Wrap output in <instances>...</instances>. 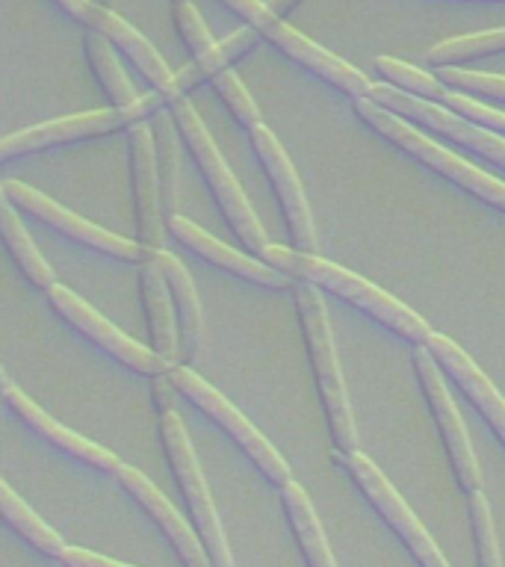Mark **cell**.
<instances>
[{
  "instance_id": "ffe728a7",
  "label": "cell",
  "mask_w": 505,
  "mask_h": 567,
  "mask_svg": "<svg viewBox=\"0 0 505 567\" xmlns=\"http://www.w3.org/2000/svg\"><path fill=\"white\" fill-rule=\"evenodd\" d=\"M3 396H7L9 405L16 408L18 414H21V420H27V425H33L35 432L44 434V437H48L51 443H56L60 450L71 452V455H78L80 461H86V464H92V467H97V470L118 473V467H122V458H118L115 452L104 450V446H97L95 441H89V437H83V434L71 432L69 425H62L60 420H53V416L48 414L44 408L35 405L33 399L27 396V393H21L16 384L3 388Z\"/></svg>"
},
{
  "instance_id": "6da1fadb",
  "label": "cell",
  "mask_w": 505,
  "mask_h": 567,
  "mask_svg": "<svg viewBox=\"0 0 505 567\" xmlns=\"http://www.w3.org/2000/svg\"><path fill=\"white\" fill-rule=\"evenodd\" d=\"M260 260L272 266V269H278L281 275H287V278H292V281L310 284L317 290L334 292L337 299L349 301L352 308L363 310L367 317H372L379 326H384L388 331L402 337L405 343L425 346L429 337L434 334L432 328L425 326L423 319L416 317L411 308H405L402 301H396L393 296L379 290L375 284L363 281L361 275L331 264V260H322L317 255H301L296 248L284 246H266Z\"/></svg>"
},
{
  "instance_id": "484cf974",
  "label": "cell",
  "mask_w": 505,
  "mask_h": 567,
  "mask_svg": "<svg viewBox=\"0 0 505 567\" xmlns=\"http://www.w3.org/2000/svg\"><path fill=\"white\" fill-rule=\"evenodd\" d=\"M0 237L7 239L9 251L16 255L18 266L30 275V281H33L35 287H42V290H51L53 284H56L53 269L48 266V260L39 255V248H35L33 239L27 237L24 225H21V219H18L16 207H12V202H9L3 184H0Z\"/></svg>"
},
{
  "instance_id": "7a4b0ae2",
  "label": "cell",
  "mask_w": 505,
  "mask_h": 567,
  "mask_svg": "<svg viewBox=\"0 0 505 567\" xmlns=\"http://www.w3.org/2000/svg\"><path fill=\"white\" fill-rule=\"evenodd\" d=\"M292 296H296V308H299L310 370H313L319 399H322V408H326L331 443H334L337 452L354 455L358 452V432H354V416L352 405H349V393H346L343 372H340V361H337L334 337H331V328H328L326 305L319 299L317 287H310V284H296Z\"/></svg>"
},
{
  "instance_id": "b9f144b4",
  "label": "cell",
  "mask_w": 505,
  "mask_h": 567,
  "mask_svg": "<svg viewBox=\"0 0 505 567\" xmlns=\"http://www.w3.org/2000/svg\"><path fill=\"white\" fill-rule=\"evenodd\" d=\"M470 3H476V0H470ZM482 3H505V0H482Z\"/></svg>"
},
{
  "instance_id": "603a6c76",
  "label": "cell",
  "mask_w": 505,
  "mask_h": 567,
  "mask_svg": "<svg viewBox=\"0 0 505 567\" xmlns=\"http://www.w3.org/2000/svg\"><path fill=\"white\" fill-rule=\"evenodd\" d=\"M257 44H260V35L251 30V27H243L234 35H228L225 42H216L210 51L204 53V56H195L184 71H177L175 74V95L186 97L193 89L204 86V83H213V80L230 71L234 62H239L243 56L255 51Z\"/></svg>"
},
{
  "instance_id": "e0dca14e",
  "label": "cell",
  "mask_w": 505,
  "mask_h": 567,
  "mask_svg": "<svg viewBox=\"0 0 505 567\" xmlns=\"http://www.w3.org/2000/svg\"><path fill=\"white\" fill-rule=\"evenodd\" d=\"M168 230H172V237L181 239L189 251L202 255L204 260H210L213 266H219V269H225V272L257 284V287H266V290H292V287H296L292 278L281 275L278 269L264 264V260H257V257L239 255V251H234V248H228L216 237H210L207 230H202L195 221L184 219V216L168 219Z\"/></svg>"
},
{
  "instance_id": "836d02e7",
  "label": "cell",
  "mask_w": 505,
  "mask_h": 567,
  "mask_svg": "<svg viewBox=\"0 0 505 567\" xmlns=\"http://www.w3.org/2000/svg\"><path fill=\"white\" fill-rule=\"evenodd\" d=\"M441 106L458 115V118H467L470 124L485 127V131L496 133V136H503L505 140V113H499V110H494V106L478 104V101H473V97L461 95V92H450V89L443 92Z\"/></svg>"
},
{
  "instance_id": "f35d334b",
  "label": "cell",
  "mask_w": 505,
  "mask_h": 567,
  "mask_svg": "<svg viewBox=\"0 0 505 567\" xmlns=\"http://www.w3.org/2000/svg\"><path fill=\"white\" fill-rule=\"evenodd\" d=\"M299 3H301V0H266V7H269V12L281 18V21L287 16H290L292 9L299 7Z\"/></svg>"
},
{
  "instance_id": "d590c367",
  "label": "cell",
  "mask_w": 505,
  "mask_h": 567,
  "mask_svg": "<svg viewBox=\"0 0 505 567\" xmlns=\"http://www.w3.org/2000/svg\"><path fill=\"white\" fill-rule=\"evenodd\" d=\"M60 558L69 567H131L122 565V561H115V558H106L101 556V553H89V549L80 547H65L60 553Z\"/></svg>"
},
{
  "instance_id": "60d3db41",
  "label": "cell",
  "mask_w": 505,
  "mask_h": 567,
  "mask_svg": "<svg viewBox=\"0 0 505 567\" xmlns=\"http://www.w3.org/2000/svg\"><path fill=\"white\" fill-rule=\"evenodd\" d=\"M92 3H95V7H101V9L113 7V0H92Z\"/></svg>"
},
{
  "instance_id": "277c9868",
  "label": "cell",
  "mask_w": 505,
  "mask_h": 567,
  "mask_svg": "<svg viewBox=\"0 0 505 567\" xmlns=\"http://www.w3.org/2000/svg\"><path fill=\"white\" fill-rule=\"evenodd\" d=\"M168 106H172V118H175L177 131H181L184 142L193 151L195 163L202 168V175L207 177V184H210L213 195H216V202H219L221 213H225V219L234 228V234L246 243L251 255L264 257L266 246H269L264 228H260V221H257L246 193L239 189L237 177L230 175L228 163L221 159L216 142H213V136L207 133L198 113H195V106L189 104V97H177Z\"/></svg>"
},
{
  "instance_id": "d6986e66",
  "label": "cell",
  "mask_w": 505,
  "mask_h": 567,
  "mask_svg": "<svg viewBox=\"0 0 505 567\" xmlns=\"http://www.w3.org/2000/svg\"><path fill=\"white\" fill-rule=\"evenodd\" d=\"M89 30H95V33L104 35L106 42L115 44V48H122V51L133 60V65L154 83V89H157L159 95L166 97V104L177 101L175 74L168 71L166 60L159 56L157 48H154L136 27L127 24L122 16H115L113 9L97 7L92 21H89Z\"/></svg>"
},
{
  "instance_id": "1f68e13d",
  "label": "cell",
  "mask_w": 505,
  "mask_h": 567,
  "mask_svg": "<svg viewBox=\"0 0 505 567\" xmlns=\"http://www.w3.org/2000/svg\"><path fill=\"white\" fill-rule=\"evenodd\" d=\"M437 80L443 89L461 92V95L473 97V101H491V104H505V78L494 74H478V71H461V69H441Z\"/></svg>"
},
{
  "instance_id": "ab89813d",
  "label": "cell",
  "mask_w": 505,
  "mask_h": 567,
  "mask_svg": "<svg viewBox=\"0 0 505 567\" xmlns=\"http://www.w3.org/2000/svg\"><path fill=\"white\" fill-rule=\"evenodd\" d=\"M9 384H12V381H9L7 370H3V367H0V388H9Z\"/></svg>"
},
{
  "instance_id": "f546056e",
  "label": "cell",
  "mask_w": 505,
  "mask_h": 567,
  "mask_svg": "<svg viewBox=\"0 0 505 567\" xmlns=\"http://www.w3.org/2000/svg\"><path fill=\"white\" fill-rule=\"evenodd\" d=\"M375 71L388 80L384 86L396 89L402 95L429 101V104H441L443 92H446L441 80H434L432 74H425V71L408 65V62L390 60V56H379V60H375Z\"/></svg>"
},
{
  "instance_id": "7402d4cb",
  "label": "cell",
  "mask_w": 505,
  "mask_h": 567,
  "mask_svg": "<svg viewBox=\"0 0 505 567\" xmlns=\"http://www.w3.org/2000/svg\"><path fill=\"white\" fill-rule=\"evenodd\" d=\"M142 299L148 310L151 340H154V352L175 367L177 361V317L172 290H168L166 275L157 260V251L145 248V260H142Z\"/></svg>"
},
{
  "instance_id": "83f0119b",
  "label": "cell",
  "mask_w": 505,
  "mask_h": 567,
  "mask_svg": "<svg viewBox=\"0 0 505 567\" xmlns=\"http://www.w3.org/2000/svg\"><path fill=\"white\" fill-rule=\"evenodd\" d=\"M499 53H505V30H491V33L461 35V39H446V42L434 44L432 51L425 53V62L437 71L461 69L467 62L499 56Z\"/></svg>"
},
{
  "instance_id": "74e56055",
  "label": "cell",
  "mask_w": 505,
  "mask_h": 567,
  "mask_svg": "<svg viewBox=\"0 0 505 567\" xmlns=\"http://www.w3.org/2000/svg\"><path fill=\"white\" fill-rule=\"evenodd\" d=\"M65 12H69L71 18H78V21H83V24H89L92 21V16H95V3L92 0H56Z\"/></svg>"
},
{
  "instance_id": "2e32d148",
  "label": "cell",
  "mask_w": 505,
  "mask_h": 567,
  "mask_svg": "<svg viewBox=\"0 0 505 567\" xmlns=\"http://www.w3.org/2000/svg\"><path fill=\"white\" fill-rule=\"evenodd\" d=\"M425 349H429V354H432L434 363H437V370L446 372V375L458 384V390L467 396L470 405L476 408V414L494 429V434L505 446V399L499 396V390L491 384V379L478 370L476 363L470 361V354L464 352L458 343H452L446 337L432 334L429 337V343H425Z\"/></svg>"
},
{
  "instance_id": "5bb4252c",
  "label": "cell",
  "mask_w": 505,
  "mask_h": 567,
  "mask_svg": "<svg viewBox=\"0 0 505 567\" xmlns=\"http://www.w3.org/2000/svg\"><path fill=\"white\" fill-rule=\"evenodd\" d=\"M3 189H7L9 202L18 204V207H24L27 213H33L35 219L48 221L62 234H69V237L80 239V243H86L92 248H101L106 255H115L118 260H136L142 264L145 260V248L140 243H133L127 237H118L113 230L97 228L92 221L80 219L78 213H71L69 207H62L53 198H48L44 193L33 189V186L21 184V181H3Z\"/></svg>"
},
{
  "instance_id": "d6a6232c",
  "label": "cell",
  "mask_w": 505,
  "mask_h": 567,
  "mask_svg": "<svg viewBox=\"0 0 505 567\" xmlns=\"http://www.w3.org/2000/svg\"><path fill=\"white\" fill-rule=\"evenodd\" d=\"M213 89H216V95L225 101L230 115H234L246 131H255L257 124H260V110H257V104L246 92V86L239 83L237 74H234V71H225V74H219V78L213 80Z\"/></svg>"
},
{
  "instance_id": "5b68a950",
  "label": "cell",
  "mask_w": 505,
  "mask_h": 567,
  "mask_svg": "<svg viewBox=\"0 0 505 567\" xmlns=\"http://www.w3.org/2000/svg\"><path fill=\"white\" fill-rule=\"evenodd\" d=\"M221 3L230 12H237L260 39L272 42L284 56H290L296 65H301L308 74L319 78L331 89H337L340 95L352 97V101H361V97L370 95L372 83L363 78L361 71H354L349 62H343L334 53H328L326 48H319L301 33H296L290 24H284L281 18L269 12L264 0H221Z\"/></svg>"
},
{
  "instance_id": "44dd1931",
  "label": "cell",
  "mask_w": 505,
  "mask_h": 567,
  "mask_svg": "<svg viewBox=\"0 0 505 567\" xmlns=\"http://www.w3.org/2000/svg\"><path fill=\"white\" fill-rule=\"evenodd\" d=\"M157 260L163 266V275H166L168 290H172V301H175L177 358H184L189 363L198 358L204 343V319L198 290H195L193 275L186 272V266L181 264V257H175L166 248H159Z\"/></svg>"
},
{
  "instance_id": "30bf717a",
  "label": "cell",
  "mask_w": 505,
  "mask_h": 567,
  "mask_svg": "<svg viewBox=\"0 0 505 567\" xmlns=\"http://www.w3.org/2000/svg\"><path fill=\"white\" fill-rule=\"evenodd\" d=\"M367 101H372V104L381 106V110H388V113L399 115V118H408L411 124L434 133V136H441V140L458 142L461 148L487 159L491 166L505 168L503 136H496V133L485 131V127H476V124H470L467 118H458V115L450 113V110H443L441 104H429V101H420V97L402 95V92L384 86V83H381V86H370Z\"/></svg>"
},
{
  "instance_id": "ba28073f",
  "label": "cell",
  "mask_w": 505,
  "mask_h": 567,
  "mask_svg": "<svg viewBox=\"0 0 505 567\" xmlns=\"http://www.w3.org/2000/svg\"><path fill=\"white\" fill-rule=\"evenodd\" d=\"M166 106V97L159 92H151V95H142L140 101L127 110H92V113H78L65 115V118H53V122L35 124V127H27V131L9 133L0 140V159L18 157V154H33V151L51 148V145H60V142H74L86 140V136H101V133L118 131V127H133V124L145 122V118H154L157 113H163Z\"/></svg>"
},
{
  "instance_id": "7c38bea8",
  "label": "cell",
  "mask_w": 505,
  "mask_h": 567,
  "mask_svg": "<svg viewBox=\"0 0 505 567\" xmlns=\"http://www.w3.org/2000/svg\"><path fill=\"white\" fill-rule=\"evenodd\" d=\"M251 133V148H255L260 166L266 168V177L269 184L275 186V195L281 202L284 221H287V230L292 237V248L301 251V255H313L317 248V228H313V216H310L308 198H305V189H301V181L292 168L287 151L281 148V142L275 140V133L264 124H257Z\"/></svg>"
},
{
  "instance_id": "4316f807",
  "label": "cell",
  "mask_w": 505,
  "mask_h": 567,
  "mask_svg": "<svg viewBox=\"0 0 505 567\" xmlns=\"http://www.w3.org/2000/svg\"><path fill=\"white\" fill-rule=\"evenodd\" d=\"M0 517H3L21 538H27L35 549H42L48 556H60L62 549H65L60 535H56V532H53L51 526L24 503V499L3 482V478H0Z\"/></svg>"
},
{
  "instance_id": "ac0fdd59",
  "label": "cell",
  "mask_w": 505,
  "mask_h": 567,
  "mask_svg": "<svg viewBox=\"0 0 505 567\" xmlns=\"http://www.w3.org/2000/svg\"><path fill=\"white\" fill-rule=\"evenodd\" d=\"M115 476L122 478V485L131 491L136 499H140V505H145V512L157 520V526L168 535V540L175 544L177 556L184 558L186 567H213L210 565V556H207V549H204L202 538L195 535L193 526L177 514V508L172 503H168L166 496L159 494L157 485L151 482L145 473H140L136 467H127V464H122L118 467V473Z\"/></svg>"
},
{
  "instance_id": "8992f818",
  "label": "cell",
  "mask_w": 505,
  "mask_h": 567,
  "mask_svg": "<svg viewBox=\"0 0 505 567\" xmlns=\"http://www.w3.org/2000/svg\"><path fill=\"white\" fill-rule=\"evenodd\" d=\"M159 434H163V446H166L172 470H175L177 485L184 491L186 503H189V512H193L195 517V526H198V538H202L204 549H207V556H210V565L234 567L228 538H225V532H221L219 514H216V505H213L207 482H204L202 476V467H198V458H195L193 443H189V434H186V425L184 420L177 416V411L159 414Z\"/></svg>"
},
{
  "instance_id": "8d00e7d4",
  "label": "cell",
  "mask_w": 505,
  "mask_h": 567,
  "mask_svg": "<svg viewBox=\"0 0 505 567\" xmlns=\"http://www.w3.org/2000/svg\"><path fill=\"white\" fill-rule=\"evenodd\" d=\"M151 393H154V402H157L159 414L175 411V384L168 379V372L166 375H154V388H151Z\"/></svg>"
},
{
  "instance_id": "4fadbf2b",
  "label": "cell",
  "mask_w": 505,
  "mask_h": 567,
  "mask_svg": "<svg viewBox=\"0 0 505 567\" xmlns=\"http://www.w3.org/2000/svg\"><path fill=\"white\" fill-rule=\"evenodd\" d=\"M48 296H51L53 308L60 310L71 326L78 328V331H83V334H86L92 343L101 346L104 352L115 354L118 361L127 363L131 370L145 372V375H166V372L172 370V363L163 361L154 349L131 340V337L124 334V331H118L110 319L101 317L89 301L80 299L78 292H71L69 287L53 284L51 290H48Z\"/></svg>"
},
{
  "instance_id": "4dcf8cb0",
  "label": "cell",
  "mask_w": 505,
  "mask_h": 567,
  "mask_svg": "<svg viewBox=\"0 0 505 567\" xmlns=\"http://www.w3.org/2000/svg\"><path fill=\"white\" fill-rule=\"evenodd\" d=\"M470 505V526H473V540H476V565L478 567H503L499 556V544H496L494 517H491V505L482 496V491L467 496Z\"/></svg>"
},
{
  "instance_id": "cb8c5ba5",
  "label": "cell",
  "mask_w": 505,
  "mask_h": 567,
  "mask_svg": "<svg viewBox=\"0 0 505 567\" xmlns=\"http://www.w3.org/2000/svg\"><path fill=\"white\" fill-rule=\"evenodd\" d=\"M281 503L287 517H290L292 535L299 540L301 556H305L308 567H337L326 540V532L319 526V517L313 512V505H310L308 494H305V487H299L296 482L281 487Z\"/></svg>"
},
{
  "instance_id": "f1b7e54d",
  "label": "cell",
  "mask_w": 505,
  "mask_h": 567,
  "mask_svg": "<svg viewBox=\"0 0 505 567\" xmlns=\"http://www.w3.org/2000/svg\"><path fill=\"white\" fill-rule=\"evenodd\" d=\"M86 53H89V62H92V69H95L97 80L104 83L106 95L113 97L115 110H127V106H133L136 101H140L142 95H136V89H133V83L122 71V62L115 60L113 44L106 42L104 35L95 33V30H89Z\"/></svg>"
},
{
  "instance_id": "d4e9b609",
  "label": "cell",
  "mask_w": 505,
  "mask_h": 567,
  "mask_svg": "<svg viewBox=\"0 0 505 567\" xmlns=\"http://www.w3.org/2000/svg\"><path fill=\"white\" fill-rule=\"evenodd\" d=\"M154 159H157V181H159V204L163 216L175 219L177 204H181V148H177V124L172 115H154Z\"/></svg>"
},
{
  "instance_id": "8fae6325",
  "label": "cell",
  "mask_w": 505,
  "mask_h": 567,
  "mask_svg": "<svg viewBox=\"0 0 505 567\" xmlns=\"http://www.w3.org/2000/svg\"><path fill=\"white\" fill-rule=\"evenodd\" d=\"M414 372L416 379H420V388H423V396L429 402L434 423H437L443 450L450 455L452 473L458 478V487L467 496L476 494V491H482V473H478L476 455H473V446H470L467 429L461 423L458 408L452 402L450 390H446L441 379V370H437V363H434L425 346H414Z\"/></svg>"
},
{
  "instance_id": "3957f363",
  "label": "cell",
  "mask_w": 505,
  "mask_h": 567,
  "mask_svg": "<svg viewBox=\"0 0 505 567\" xmlns=\"http://www.w3.org/2000/svg\"><path fill=\"white\" fill-rule=\"evenodd\" d=\"M354 115L361 118L367 127L384 136L390 145H396L399 151H405L408 157H414L420 166H425L434 175H441L443 181H450L458 189L470 193L478 202L491 204L494 210L505 213V184L503 181H496V177L485 175L482 168L470 166L464 159H458L455 154H450L446 148H441L437 142L423 136V133H416L405 118H399V115L388 113V110H381L372 101L361 97V101H354Z\"/></svg>"
},
{
  "instance_id": "9a60e30c",
  "label": "cell",
  "mask_w": 505,
  "mask_h": 567,
  "mask_svg": "<svg viewBox=\"0 0 505 567\" xmlns=\"http://www.w3.org/2000/svg\"><path fill=\"white\" fill-rule=\"evenodd\" d=\"M131 159H133V202H136V228L140 246L148 251L166 248V216L159 204L157 159H154V131L140 122L131 127Z\"/></svg>"
},
{
  "instance_id": "52a82bcc",
  "label": "cell",
  "mask_w": 505,
  "mask_h": 567,
  "mask_svg": "<svg viewBox=\"0 0 505 567\" xmlns=\"http://www.w3.org/2000/svg\"><path fill=\"white\" fill-rule=\"evenodd\" d=\"M168 379H172V384H175V390H181L189 402H193L195 408H202L204 414L210 416L213 423L221 425L225 429V434H230L234 437V443H237L239 450L246 452L248 458L255 461V467L264 473L266 478H269V485L275 487H287L292 482L290 478V467H287V461L278 455V450H275L272 443L266 441L264 434L257 432L255 425L248 423L246 416L239 414L237 408L230 405L228 399L221 396L219 390L210 388L207 381L198 375V372H193L186 363H181V367H172L168 370Z\"/></svg>"
},
{
  "instance_id": "9c48e42d",
  "label": "cell",
  "mask_w": 505,
  "mask_h": 567,
  "mask_svg": "<svg viewBox=\"0 0 505 567\" xmlns=\"http://www.w3.org/2000/svg\"><path fill=\"white\" fill-rule=\"evenodd\" d=\"M331 461L352 476V482L361 487V494L370 499V505L381 514V520L388 523L390 529L396 532V538L405 544L420 567H450L446 558L441 556V549L432 540V535L423 529V523L416 520L414 512L408 508L405 499L396 494V487L390 485L388 478L381 476L379 467L370 458H363L361 452L354 455H343V452H331Z\"/></svg>"
},
{
  "instance_id": "e575fe53",
  "label": "cell",
  "mask_w": 505,
  "mask_h": 567,
  "mask_svg": "<svg viewBox=\"0 0 505 567\" xmlns=\"http://www.w3.org/2000/svg\"><path fill=\"white\" fill-rule=\"evenodd\" d=\"M175 24L181 30V39L186 42V48L193 51V56H204L216 44L207 24H204V18L198 16V9L189 0H175Z\"/></svg>"
}]
</instances>
